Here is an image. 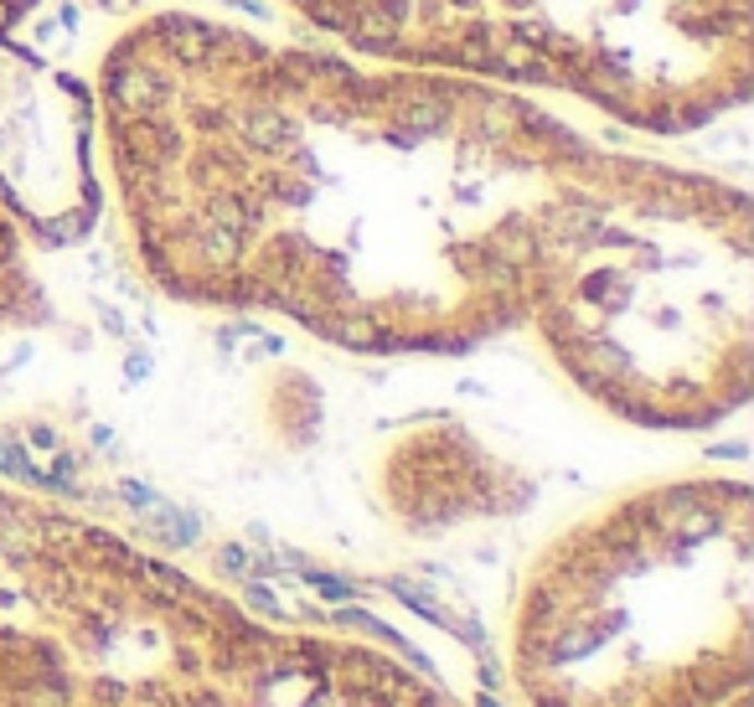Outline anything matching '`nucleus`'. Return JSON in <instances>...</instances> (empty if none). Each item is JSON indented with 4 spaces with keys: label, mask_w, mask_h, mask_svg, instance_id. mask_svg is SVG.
I'll list each match as a JSON object with an SVG mask.
<instances>
[{
    "label": "nucleus",
    "mask_w": 754,
    "mask_h": 707,
    "mask_svg": "<svg viewBox=\"0 0 754 707\" xmlns=\"http://www.w3.org/2000/svg\"><path fill=\"white\" fill-rule=\"evenodd\" d=\"M104 192L145 279L357 356L527 331L652 171L471 73L150 11L94 68Z\"/></svg>",
    "instance_id": "f257e3e1"
},
{
    "label": "nucleus",
    "mask_w": 754,
    "mask_h": 707,
    "mask_svg": "<svg viewBox=\"0 0 754 707\" xmlns=\"http://www.w3.org/2000/svg\"><path fill=\"white\" fill-rule=\"evenodd\" d=\"M754 496L677 475L548 537L512 609L527 707H723L750 692Z\"/></svg>",
    "instance_id": "f03ea898"
},
{
    "label": "nucleus",
    "mask_w": 754,
    "mask_h": 707,
    "mask_svg": "<svg viewBox=\"0 0 754 707\" xmlns=\"http://www.w3.org/2000/svg\"><path fill=\"white\" fill-rule=\"evenodd\" d=\"M527 331L595 409L635 429H714L750 403V192L652 160Z\"/></svg>",
    "instance_id": "7ed1b4c3"
},
{
    "label": "nucleus",
    "mask_w": 754,
    "mask_h": 707,
    "mask_svg": "<svg viewBox=\"0 0 754 707\" xmlns=\"http://www.w3.org/2000/svg\"><path fill=\"white\" fill-rule=\"evenodd\" d=\"M290 635L0 480V707H258Z\"/></svg>",
    "instance_id": "20e7f679"
},
{
    "label": "nucleus",
    "mask_w": 754,
    "mask_h": 707,
    "mask_svg": "<svg viewBox=\"0 0 754 707\" xmlns=\"http://www.w3.org/2000/svg\"><path fill=\"white\" fill-rule=\"evenodd\" d=\"M476 78L693 135L750 99L754 0H491Z\"/></svg>",
    "instance_id": "39448f33"
},
{
    "label": "nucleus",
    "mask_w": 754,
    "mask_h": 707,
    "mask_svg": "<svg viewBox=\"0 0 754 707\" xmlns=\"http://www.w3.org/2000/svg\"><path fill=\"white\" fill-rule=\"evenodd\" d=\"M0 207L26 243L68 248L104 212L94 83L0 41Z\"/></svg>",
    "instance_id": "423d86ee"
},
{
    "label": "nucleus",
    "mask_w": 754,
    "mask_h": 707,
    "mask_svg": "<svg viewBox=\"0 0 754 707\" xmlns=\"http://www.w3.org/2000/svg\"><path fill=\"white\" fill-rule=\"evenodd\" d=\"M527 475L450 418L393 434L377 454V501L414 537L512 516L527 507Z\"/></svg>",
    "instance_id": "0eeeda50"
},
{
    "label": "nucleus",
    "mask_w": 754,
    "mask_h": 707,
    "mask_svg": "<svg viewBox=\"0 0 754 707\" xmlns=\"http://www.w3.org/2000/svg\"><path fill=\"white\" fill-rule=\"evenodd\" d=\"M295 21L341 41V52L409 68L471 73L491 0H275Z\"/></svg>",
    "instance_id": "6e6552de"
},
{
    "label": "nucleus",
    "mask_w": 754,
    "mask_h": 707,
    "mask_svg": "<svg viewBox=\"0 0 754 707\" xmlns=\"http://www.w3.org/2000/svg\"><path fill=\"white\" fill-rule=\"evenodd\" d=\"M258 707H450L414 671L388 661L382 650L295 635L290 656L279 661Z\"/></svg>",
    "instance_id": "1a4fd4ad"
},
{
    "label": "nucleus",
    "mask_w": 754,
    "mask_h": 707,
    "mask_svg": "<svg viewBox=\"0 0 754 707\" xmlns=\"http://www.w3.org/2000/svg\"><path fill=\"white\" fill-rule=\"evenodd\" d=\"M52 315V300L41 290L37 269H32V243L0 207V336L32 331Z\"/></svg>",
    "instance_id": "9d476101"
},
{
    "label": "nucleus",
    "mask_w": 754,
    "mask_h": 707,
    "mask_svg": "<svg viewBox=\"0 0 754 707\" xmlns=\"http://www.w3.org/2000/svg\"><path fill=\"white\" fill-rule=\"evenodd\" d=\"M37 5H41V0H0V41L16 37L21 26L37 16Z\"/></svg>",
    "instance_id": "9b49d317"
},
{
    "label": "nucleus",
    "mask_w": 754,
    "mask_h": 707,
    "mask_svg": "<svg viewBox=\"0 0 754 707\" xmlns=\"http://www.w3.org/2000/svg\"><path fill=\"white\" fill-rule=\"evenodd\" d=\"M723 707H750V692H739V697H729Z\"/></svg>",
    "instance_id": "f8f14e48"
}]
</instances>
